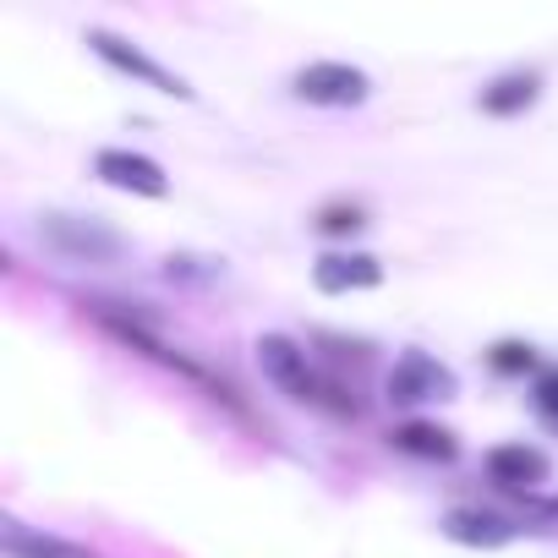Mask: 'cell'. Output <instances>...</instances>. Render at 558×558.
I'll return each mask as SVG.
<instances>
[{"label":"cell","instance_id":"cell-9","mask_svg":"<svg viewBox=\"0 0 558 558\" xmlns=\"http://www.w3.org/2000/svg\"><path fill=\"white\" fill-rule=\"evenodd\" d=\"M536 99H542V77H536V72H504L498 83H487V88L476 94V110L509 121V116H525Z\"/></svg>","mask_w":558,"mask_h":558},{"label":"cell","instance_id":"cell-12","mask_svg":"<svg viewBox=\"0 0 558 558\" xmlns=\"http://www.w3.org/2000/svg\"><path fill=\"white\" fill-rule=\"evenodd\" d=\"M444 536L465 542V547H504V542H514V525L504 514H487V509H449Z\"/></svg>","mask_w":558,"mask_h":558},{"label":"cell","instance_id":"cell-4","mask_svg":"<svg viewBox=\"0 0 558 558\" xmlns=\"http://www.w3.org/2000/svg\"><path fill=\"white\" fill-rule=\"evenodd\" d=\"M291 94L302 105H318V110H351L373 94V77L362 66H345V61H313L291 77Z\"/></svg>","mask_w":558,"mask_h":558},{"label":"cell","instance_id":"cell-14","mask_svg":"<svg viewBox=\"0 0 558 558\" xmlns=\"http://www.w3.org/2000/svg\"><path fill=\"white\" fill-rule=\"evenodd\" d=\"M487 367L504 373V378H525V373H536V351L520 345V340H498V345L487 351Z\"/></svg>","mask_w":558,"mask_h":558},{"label":"cell","instance_id":"cell-11","mask_svg":"<svg viewBox=\"0 0 558 558\" xmlns=\"http://www.w3.org/2000/svg\"><path fill=\"white\" fill-rule=\"evenodd\" d=\"M389 444L400 449V454H416V460H438V465H449L454 454H460V438L449 433V427H438V422H400L395 433H389Z\"/></svg>","mask_w":558,"mask_h":558},{"label":"cell","instance_id":"cell-13","mask_svg":"<svg viewBox=\"0 0 558 558\" xmlns=\"http://www.w3.org/2000/svg\"><path fill=\"white\" fill-rule=\"evenodd\" d=\"M313 225H318V235H362L373 219H367L362 203H324Z\"/></svg>","mask_w":558,"mask_h":558},{"label":"cell","instance_id":"cell-7","mask_svg":"<svg viewBox=\"0 0 558 558\" xmlns=\"http://www.w3.org/2000/svg\"><path fill=\"white\" fill-rule=\"evenodd\" d=\"M313 286L324 296H351V291H373L384 286V263L373 252H329L313 263Z\"/></svg>","mask_w":558,"mask_h":558},{"label":"cell","instance_id":"cell-2","mask_svg":"<svg viewBox=\"0 0 558 558\" xmlns=\"http://www.w3.org/2000/svg\"><path fill=\"white\" fill-rule=\"evenodd\" d=\"M39 235H45V246L61 252L66 263H94V268H105V263H116V257L126 252V241H121L110 225L77 219V214H45V219H39Z\"/></svg>","mask_w":558,"mask_h":558},{"label":"cell","instance_id":"cell-8","mask_svg":"<svg viewBox=\"0 0 558 558\" xmlns=\"http://www.w3.org/2000/svg\"><path fill=\"white\" fill-rule=\"evenodd\" d=\"M487 476L504 487V493H531V487H542L547 482V454L542 449H531V444H498V449H487Z\"/></svg>","mask_w":558,"mask_h":558},{"label":"cell","instance_id":"cell-5","mask_svg":"<svg viewBox=\"0 0 558 558\" xmlns=\"http://www.w3.org/2000/svg\"><path fill=\"white\" fill-rule=\"evenodd\" d=\"M384 389H389L395 405H427V400H449V395H454V373H449L438 356H427V351H405V356L389 367Z\"/></svg>","mask_w":558,"mask_h":558},{"label":"cell","instance_id":"cell-3","mask_svg":"<svg viewBox=\"0 0 558 558\" xmlns=\"http://www.w3.org/2000/svg\"><path fill=\"white\" fill-rule=\"evenodd\" d=\"M88 50L110 66V72H121V77H132V83H143V88H154V94H170V99H192V88H186V77H175L170 66H159L154 56H143L137 45H126L121 34H110V28H88Z\"/></svg>","mask_w":558,"mask_h":558},{"label":"cell","instance_id":"cell-1","mask_svg":"<svg viewBox=\"0 0 558 558\" xmlns=\"http://www.w3.org/2000/svg\"><path fill=\"white\" fill-rule=\"evenodd\" d=\"M257 367H263L279 389H286L296 405H313V411H324V416H335V422H356V416H362L356 389L340 384L335 373H318L313 356H307L296 340H286V335H263V340H257Z\"/></svg>","mask_w":558,"mask_h":558},{"label":"cell","instance_id":"cell-15","mask_svg":"<svg viewBox=\"0 0 558 558\" xmlns=\"http://www.w3.org/2000/svg\"><path fill=\"white\" fill-rule=\"evenodd\" d=\"M531 400H536V411H542V422H553V427H558V367L536 378V395H531Z\"/></svg>","mask_w":558,"mask_h":558},{"label":"cell","instance_id":"cell-10","mask_svg":"<svg viewBox=\"0 0 558 558\" xmlns=\"http://www.w3.org/2000/svg\"><path fill=\"white\" fill-rule=\"evenodd\" d=\"M0 547H7V558H94V547L66 542V536H50V531H34L23 520H7Z\"/></svg>","mask_w":558,"mask_h":558},{"label":"cell","instance_id":"cell-6","mask_svg":"<svg viewBox=\"0 0 558 558\" xmlns=\"http://www.w3.org/2000/svg\"><path fill=\"white\" fill-rule=\"evenodd\" d=\"M94 175L121 186V192H137V197H170V175L148 154H132V148H99L94 154Z\"/></svg>","mask_w":558,"mask_h":558}]
</instances>
